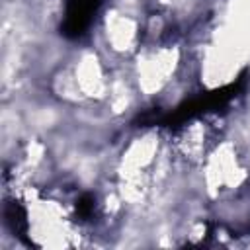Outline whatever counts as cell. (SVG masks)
Segmentation results:
<instances>
[{"mask_svg":"<svg viewBox=\"0 0 250 250\" xmlns=\"http://www.w3.org/2000/svg\"><path fill=\"white\" fill-rule=\"evenodd\" d=\"M76 211H78L80 217L88 219V217L92 215V211H94V197L88 195V193H84V195L76 201Z\"/></svg>","mask_w":250,"mask_h":250,"instance_id":"obj_2","label":"cell"},{"mask_svg":"<svg viewBox=\"0 0 250 250\" xmlns=\"http://www.w3.org/2000/svg\"><path fill=\"white\" fill-rule=\"evenodd\" d=\"M100 4H102V0H66L62 33L70 39L80 37L88 29L92 16L100 8Z\"/></svg>","mask_w":250,"mask_h":250,"instance_id":"obj_1","label":"cell"}]
</instances>
